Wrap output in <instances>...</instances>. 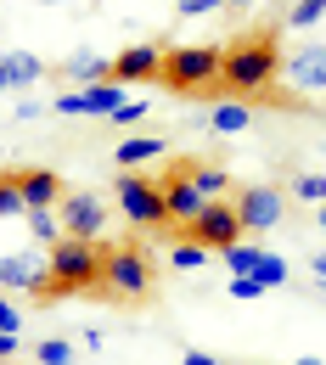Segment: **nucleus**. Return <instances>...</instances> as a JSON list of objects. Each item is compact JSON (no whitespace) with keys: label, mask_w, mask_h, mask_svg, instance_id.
<instances>
[{"label":"nucleus","mask_w":326,"mask_h":365,"mask_svg":"<svg viewBox=\"0 0 326 365\" xmlns=\"http://www.w3.org/2000/svg\"><path fill=\"white\" fill-rule=\"evenodd\" d=\"M281 73V51H276V34L259 29L248 40L225 46V62H220V91H236V96H253L265 85H276Z\"/></svg>","instance_id":"f257e3e1"},{"label":"nucleus","mask_w":326,"mask_h":365,"mask_svg":"<svg viewBox=\"0 0 326 365\" xmlns=\"http://www.w3.org/2000/svg\"><path fill=\"white\" fill-rule=\"evenodd\" d=\"M101 259H107V247H101V242L62 236V242L51 247V287H46V298L96 292V287H101Z\"/></svg>","instance_id":"f03ea898"},{"label":"nucleus","mask_w":326,"mask_h":365,"mask_svg":"<svg viewBox=\"0 0 326 365\" xmlns=\"http://www.w3.org/2000/svg\"><path fill=\"white\" fill-rule=\"evenodd\" d=\"M220 62H225V51L220 46H169L163 51V85L169 91H208V85H220Z\"/></svg>","instance_id":"7ed1b4c3"},{"label":"nucleus","mask_w":326,"mask_h":365,"mask_svg":"<svg viewBox=\"0 0 326 365\" xmlns=\"http://www.w3.org/2000/svg\"><path fill=\"white\" fill-rule=\"evenodd\" d=\"M101 298H118V304H136L152 292V264H146V253H141L136 242H124V247H107V259H101V287H96Z\"/></svg>","instance_id":"20e7f679"},{"label":"nucleus","mask_w":326,"mask_h":365,"mask_svg":"<svg viewBox=\"0 0 326 365\" xmlns=\"http://www.w3.org/2000/svg\"><path fill=\"white\" fill-rule=\"evenodd\" d=\"M118 208H124V220L141 230H152V225H169V208H163V185L158 180H146V175H136V169H124L118 175Z\"/></svg>","instance_id":"39448f33"},{"label":"nucleus","mask_w":326,"mask_h":365,"mask_svg":"<svg viewBox=\"0 0 326 365\" xmlns=\"http://www.w3.org/2000/svg\"><path fill=\"white\" fill-rule=\"evenodd\" d=\"M56 220H62V236L101 242V230H107V202H101L96 191H62V202H56Z\"/></svg>","instance_id":"423d86ee"},{"label":"nucleus","mask_w":326,"mask_h":365,"mask_svg":"<svg viewBox=\"0 0 326 365\" xmlns=\"http://www.w3.org/2000/svg\"><path fill=\"white\" fill-rule=\"evenodd\" d=\"M281 214H287V202H281L276 185H242L236 191V220H242V230L265 236V230L281 225Z\"/></svg>","instance_id":"0eeeda50"},{"label":"nucleus","mask_w":326,"mask_h":365,"mask_svg":"<svg viewBox=\"0 0 326 365\" xmlns=\"http://www.w3.org/2000/svg\"><path fill=\"white\" fill-rule=\"evenodd\" d=\"M186 236H191V242H203L208 253H214V247L225 253V247H231L236 236H242V220H236V202H225V197H220V202H208V208H203V214H197V220L186 225Z\"/></svg>","instance_id":"6e6552de"},{"label":"nucleus","mask_w":326,"mask_h":365,"mask_svg":"<svg viewBox=\"0 0 326 365\" xmlns=\"http://www.w3.org/2000/svg\"><path fill=\"white\" fill-rule=\"evenodd\" d=\"M118 107H124V85L118 79L85 85V91H73V96H56V113L62 118H113Z\"/></svg>","instance_id":"1a4fd4ad"},{"label":"nucleus","mask_w":326,"mask_h":365,"mask_svg":"<svg viewBox=\"0 0 326 365\" xmlns=\"http://www.w3.org/2000/svg\"><path fill=\"white\" fill-rule=\"evenodd\" d=\"M0 287L6 292H40L46 298V287H51V253H6L0 259Z\"/></svg>","instance_id":"9d476101"},{"label":"nucleus","mask_w":326,"mask_h":365,"mask_svg":"<svg viewBox=\"0 0 326 365\" xmlns=\"http://www.w3.org/2000/svg\"><path fill=\"white\" fill-rule=\"evenodd\" d=\"M163 185V208H169V225H191L203 208H208V197L197 191V180H191V163H175L169 169V180H158Z\"/></svg>","instance_id":"9b49d317"},{"label":"nucleus","mask_w":326,"mask_h":365,"mask_svg":"<svg viewBox=\"0 0 326 365\" xmlns=\"http://www.w3.org/2000/svg\"><path fill=\"white\" fill-rule=\"evenodd\" d=\"M281 85L298 96H326V46H298L281 62Z\"/></svg>","instance_id":"f8f14e48"},{"label":"nucleus","mask_w":326,"mask_h":365,"mask_svg":"<svg viewBox=\"0 0 326 365\" xmlns=\"http://www.w3.org/2000/svg\"><path fill=\"white\" fill-rule=\"evenodd\" d=\"M163 73V46H124L113 56V79L136 85V79H158Z\"/></svg>","instance_id":"ddd939ff"},{"label":"nucleus","mask_w":326,"mask_h":365,"mask_svg":"<svg viewBox=\"0 0 326 365\" xmlns=\"http://www.w3.org/2000/svg\"><path fill=\"white\" fill-rule=\"evenodd\" d=\"M17 191H23L29 208H56L62 202V180L51 169H17Z\"/></svg>","instance_id":"4468645a"},{"label":"nucleus","mask_w":326,"mask_h":365,"mask_svg":"<svg viewBox=\"0 0 326 365\" xmlns=\"http://www.w3.org/2000/svg\"><path fill=\"white\" fill-rule=\"evenodd\" d=\"M62 73H68V79H79V91H85V85H107V79H113V56L85 46V51H73V56L62 62Z\"/></svg>","instance_id":"2eb2a0df"},{"label":"nucleus","mask_w":326,"mask_h":365,"mask_svg":"<svg viewBox=\"0 0 326 365\" xmlns=\"http://www.w3.org/2000/svg\"><path fill=\"white\" fill-rule=\"evenodd\" d=\"M0 73H6L11 91H29V85L46 79V62H40L34 51H0Z\"/></svg>","instance_id":"dca6fc26"},{"label":"nucleus","mask_w":326,"mask_h":365,"mask_svg":"<svg viewBox=\"0 0 326 365\" xmlns=\"http://www.w3.org/2000/svg\"><path fill=\"white\" fill-rule=\"evenodd\" d=\"M253 124V107L248 101H220L214 113H208V130H220V135H242Z\"/></svg>","instance_id":"f3484780"},{"label":"nucleus","mask_w":326,"mask_h":365,"mask_svg":"<svg viewBox=\"0 0 326 365\" xmlns=\"http://www.w3.org/2000/svg\"><path fill=\"white\" fill-rule=\"evenodd\" d=\"M113 158H118V169H141V163L163 158V140H146V135H136V140H118V146H113Z\"/></svg>","instance_id":"a211bd4d"},{"label":"nucleus","mask_w":326,"mask_h":365,"mask_svg":"<svg viewBox=\"0 0 326 365\" xmlns=\"http://www.w3.org/2000/svg\"><path fill=\"white\" fill-rule=\"evenodd\" d=\"M259 259H265L259 242H231V247H225V270H231V275H253V270H259Z\"/></svg>","instance_id":"6ab92c4d"},{"label":"nucleus","mask_w":326,"mask_h":365,"mask_svg":"<svg viewBox=\"0 0 326 365\" xmlns=\"http://www.w3.org/2000/svg\"><path fill=\"white\" fill-rule=\"evenodd\" d=\"M0 220H29V202H23V191H17V169L0 175Z\"/></svg>","instance_id":"aec40b11"},{"label":"nucleus","mask_w":326,"mask_h":365,"mask_svg":"<svg viewBox=\"0 0 326 365\" xmlns=\"http://www.w3.org/2000/svg\"><path fill=\"white\" fill-rule=\"evenodd\" d=\"M56 230H62V220H56V208H29V236H34L40 247H56V242H62Z\"/></svg>","instance_id":"412c9836"},{"label":"nucleus","mask_w":326,"mask_h":365,"mask_svg":"<svg viewBox=\"0 0 326 365\" xmlns=\"http://www.w3.org/2000/svg\"><path fill=\"white\" fill-rule=\"evenodd\" d=\"M191 180H197V191H203V197H208V202H220V197H225V169H214V163H191Z\"/></svg>","instance_id":"4be33fe9"},{"label":"nucleus","mask_w":326,"mask_h":365,"mask_svg":"<svg viewBox=\"0 0 326 365\" xmlns=\"http://www.w3.org/2000/svg\"><path fill=\"white\" fill-rule=\"evenodd\" d=\"M169 264H175V270H203V264H208V247H203V242H175V247H169Z\"/></svg>","instance_id":"5701e85b"},{"label":"nucleus","mask_w":326,"mask_h":365,"mask_svg":"<svg viewBox=\"0 0 326 365\" xmlns=\"http://www.w3.org/2000/svg\"><path fill=\"white\" fill-rule=\"evenodd\" d=\"M321 17H326V0H298V6L281 17V29H315Z\"/></svg>","instance_id":"b1692460"},{"label":"nucleus","mask_w":326,"mask_h":365,"mask_svg":"<svg viewBox=\"0 0 326 365\" xmlns=\"http://www.w3.org/2000/svg\"><path fill=\"white\" fill-rule=\"evenodd\" d=\"M34 365H73V343H68V337H46V343H34Z\"/></svg>","instance_id":"393cba45"},{"label":"nucleus","mask_w":326,"mask_h":365,"mask_svg":"<svg viewBox=\"0 0 326 365\" xmlns=\"http://www.w3.org/2000/svg\"><path fill=\"white\" fill-rule=\"evenodd\" d=\"M253 281H259L265 292H270V287H281V281H287V259H276V253H265V259H259V270H253Z\"/></svg>","instance_id":"a878e982"},{"label":"nucleus","mask_w":326,"mask_h":365,"mask_svg":"<svg viewBox=\"0 0 326 365\" xmlns=\"http://www.w3.org/2000/svg\"><path fill=\"white\" fill-rule=\"evenodd\" d=\"M292 197L321 208V202H326V175H298V180H292Z\"/></svg>","instance_id":"bb28decb"},{"label":"nucleus","mask_w":326,"mask_h":365,"mask_svg":"<svg viewBox=\"0 0 326 365\" xmlns=\"http://www.w3.org/2000/svg\"><path fill=\"white\" fill-rule=\"evenodd\" d=\"M225 292H231L236 304H253V298H259V292H265V287H259V281H253V275H231V287H225Z\"/></svg>","instance_id":"cd10ccee"},{"label":"nucleus","mask_w":326,"mask_h":365,"mask_svg":"<svg viewBox=\"0 0 326 365\" xmlns=\"http://www.w3.org/2000/svg\"><path fill=\"white\" fill-rule=\"evenodd\" d=\"M225 0H175V11H186V17H208V11H220Z\"/></svg>","instance_id":"c85d7f7f"},{"label":"nucleus","mask_w":326,"mask_h":365,"mask_svg":"<svg viewBox=\"0 0 326 365\" xmlns=\"http://www.w3.org/2000/svg\"><path fill=\"white\" fill-rule=\"evenodd\" d=\"M136 118H146V101H124V107L113 113V124H136Z\"/></svg>","instance_id":"c756f323"},{"label":"nucleus","mask_w":326,"mask_h":365,"mask_svg":"<svg viewBox=\"0 0 326 365\" xmlns=\"http://www.w3.org/2000/svg\"><path fill=\"white\" fill-rule=\"evenodd\" d=\"M17 326H23L17 304H11V298H0V331H17Z\"/></svg>","instance_id":"7c9ffc66"},{"label":"nucleus","mask_w":326,"mask_h":365,"mask_svg":"<svg viewBox=\"0 0 326 365\" xmlns=\"http://www.w3.org/2000/svg\"><path fill=\"white\" fill-rule=\"evenodd\" d=\"M0 360H17V331H0Z\"/></svg>","instance_id":"2f4dec72"},{"label":"nucleus","mask_w":326,"mask_h":365,"mask_svg":"<svg viewBox=\"0 0 326 365\" xmlns=\"http://www.w3.org/2000/svg\"><path fill=\"white\" fill-rule=\"evenodd\" d=\"M180 365H220V360H214V354H203V349H186V354H180Z\"/></svg>","instance_id":"473e14b6"},{"label":"nucleus","mask_w":326,"mask_h":365,"mask_svg":"<svg viewBox=\"0 0 326 365\" xmlns=\"http://www.w3.org/2000/svg\"><path fill=\"white\" fill-rule=\"evenodd\" d=\"M315 287H321V292H326V253H321V259H315Z\"/></svg>","instance_id":"72a5a7b5"},{"label":"nucleus","mask_w":326,"mask_h":365,"mask_svg":"<svg viewBox=\"0 0 326 365\" xmlns=\"http://www.w3.org/2000/svg\"><path fill=\"white\" fill-rule=\"evenodd\" d=\"M292 365H326V360H315V354H304V360H292Z\"/></svg>","instance_id":"f704fd0d"},{"label":"nucleus","mask_w":326,"mask_h":365,"mask_svg":"<svg viewBox=\"0 0 326 365\" xmlns=\"http://www.w3.org/2000/svg\"><path fill=\"white\" fill-rule=\"evenodd\" d=\"M6 91H11V85H6V73H0V96H6Z\"/></svg>","instance_id":"c9c22d12"},{"label":"nucleus","mask_w":326,"mask_h":365,"mask_svg":"<svg viewBox=\"0 0 326 365\" xmlns=\"http://www.w3.org/2000/svg\"><path fill=\"white\" fill-rule=\"evenodd\" d=\"M321 230H326V202H321Z\"/></svg>","instance_id":"e433bc0d"},{"label":"nucleus","mask_w":326,"mask_h":365,"mask_svg":"<svg viewBox=\"0 0 326 365\" xmlns=\"http://www.w3.org/2000/svg\"><path fill=\"white\" fill-rule=\"evenodd\" d=\"M236 6H253V0H236Z\"/></svg>","instance_id":"4c0bfd02"}]
</instances>
